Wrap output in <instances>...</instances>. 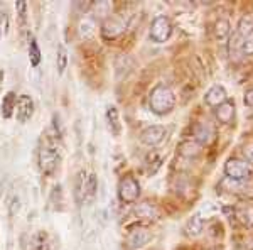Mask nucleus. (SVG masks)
<instances>
[{"instance_id":"f257e3e1","label":"nucleus","mask_w":253,"mask_h":250,"mask_svg":"<svg viewBox=\"0 0 253 250\" xmlns=\"http://www.w3.org/2000/svg\"><path fill=\"white\" fill-rule=\"evenodd\" d=\"M175 106V93L167 85H156L149 93V108L152 113L162 117L167 115Z\"/></svg>"},{"instance_id":"f03ea898","label":"nucleus","mask_w":253,"mask_h":250,"mask_svg":"<svg viewBox=\"0 0 253 250\" xmlns=\"http://www.w3.org/2000/svg\"><path fill=\"white\" fill-rule=\"evenodd\" d=\"M224 176L231 181L245 183L253 178V166L248 164L245 159L240 157H230L224 162Z\"/></svg>"},{"instance_id":"7ed1b4c3","label":"nucleus","mask_w":253,"mask_h":250,"mask_svg":"<svg viewBox=\"0 0 253 250\" xmlns=\"http://www.w3.org/2000/svg\"><path fill=\"white\" fill-rule=\"evenodd\" d=\"M118 198L125 204H133L140 198V183L133 176H125L118 183Z\"/></svg>"},{"instance_id":"20e7f679","label":"nucleus","mask_w":253,"mask_h":250,"mask_svg":"<svg viewBox=\"0 0 253 250\" xmlns=\"http://www.w3.org/2000/svg\"><path fill=\"white\" fill-rule=\"evenodd\" d=\"M172 36V22L166 15H157L150 24V39L157 44H162Z\"/></svg>"},{"instance_id":"39448f33","label":"nucleus","mask_w":253,"mask_h":250,"mask_svg":"<svg viewBox=\"0 0 253 250\" xmlns=\"http://www.w3.org/2000/svg\"><path fill=\"white\" fill-rule=\"evenodd\" d=\"M128 27V22H126V17H124L122 14L118 15H112L103 22L101 26V36L105 39H117L120 34H124Z\"/></svg>"},{"instance_id":"423d86ee","label":"nucleus","mask_w":253,"mask_h":250,"mask_svg":"<svg viewBox=\"0 0 253 250\" xmlns=\"http://www.w3.org/2000/svg\"><path fill=\"white\" fill-rule=\"evenodd\" d=\"M59 164V150L54 146H46L39 152V166L46 176H51Z\"/></svg>"},{"instance_id":"0eeeda50","label":"nucleus","mask_w":253,"mask_h":250,"mask_svg":"<svg viewBox=\"0 0 253 250\" xmlns=\"http://www.w3.org/2000/svg\"><path fill=\"white\" fill-rule=\"evenodd\" d=\"M167 130L164 125H149L140 132V142L149 147H156L166 141Z\"/></svg>"},{"instance_id":"6e6552de","label":"nucleus","mask_w":253,"mask_h":250,"mask_svg":"<svg viewBox=\"0 0 253 250\" xmlns=\"http://www.w3.org/2000/svg\"><path fill=\"white\" fill-rule=\"evenodd\" d=\"M15 118L19 124H26L34 115V100L29 95H20L15 103Z\"/></svg>"},{"instance_id":"1a4fd4ad","label":"nucleus","mask_w":253,"mask_h":250,"mask_svg":"<svg viewBox=\"0 0 253 250\" xmlns=\"http://www.w3.org/2000/svg\"><path fill=\"white\" fill-rule=\"evenodd\" d=\"M233 213H235L236 221H238L243 228H247V230L253 228V203L252 201H242V203L235 204Z\"/></svg>"},{"instance_id":"9d476101","label":"nucleus","mask_w":253,"mask_h":250,"mask_svg":"<svg viewBox=\"0 0 253 250\" xmlns=\"http://www.w3.org/2000/svg\"><path fill=\"white\" fill-rule=\"evenodd\" d=\"M150 240H152V233L147 230V228L137 227L133 230H130L128 237H126V245H128L130 250H137L145 247Z\"/></svg>"},{"instance_id":"9b49d317","label":"nucleus","mask_w":253,"mask_h":250,"mask_svg":"<svg viewBox=\"0 0 253 250\" xmlns=\"http://www.w3.org/2000/svg\"><path fill=\"white\" fill-rule=\"evenodd\" d=\"M216 139V129L208 122H201L194 127V139L193 141L198 142L199 146H210L213 144Z\"/></svg>"},{"instance_id":"f8f14e48","label":"nucleus","mask_w":253,"mask_h":250,"mask_svg":"<svg viewBox=\"0 0 253 250\" xmlns=\"http://www.w3.org/2000/svg\"><path fill=\"white\" fill-rule=\"evenodd\" d=\"M230 48H231V52H240L242 56H253V31L248 32L245 38H235L231 36L230 38Z\"/></svg>"},{"instance_id":"ddd939ff","label":"nucleus","mask_w":253,"mask_h":250,"mask_svg":"<svg viewBox=\"0 0 253 250\" xmlns=\"http://www.w3.org/2000/svg\"><path fill=\"white\" fill-rule=\"evenodd\" d=\"M235 113H236V105L233 100H230V98H228L224 103H221L214 108V117L221 125H230L231 122L235 120Z\"/></svg>"},{"instance_id":"4468645a","label":"nucleus","mask_w":253,"mask_h":250,"mask_svg":"<svg viewBox=\"0 0 253 250\" xmlns=\"http://www.w3.org/2000/svg\"><path fill=\"white\" fill-rule=\"evenodd\" d=\"M135 216L138 220L145 221H156L161 218V211L154 203L150 201H142L135 206Z\"/></svg>"},{"instance_id":"2eb2a0df","label":"nucleus","mask_w":253,"mask_h":250,"mask_svg":"<svg viewBox=\"0 0 253 250\" xmlns=\"http://www.w3.org/2000/svg\"><path fill=\"white\" fill-rule=\"evenodd\" d=\"M226 100H228V93H226V90H224V87H221V85H213V87L208 90L206 95H205V103L213 106V108H216V106L224 103Z\"/></svg>"},{"instance_id":"dca6fc26","label":"nucleus","mask_w":253,"mask_h":250,"mask_svg":"<svg viewBox=\"0 0 253 250\" xmlns=\"http://www.w3.org/2000/svg\"><path fill=\"white\" fill-rule=\"evenodd\" d=\"M201 149L203 147L198 144L196 141H182L181 144L177 146V150L182 157H187V159H196L201 155Z\"/></svg>"},{"instance_id":"f3484780","label":"nucleus","mask_w":253,"mask_h":250,"mask_svg":"<svg viewBox=\"0 0 253 250\" xmlns=\"http://www.w3.org/2000/svg\"><path fill=\"white\" fill-rule=\"evenodd\" d=\"M107 124L110 132L118 137L122 132V124H120V113H118V108L115 105H110L107 108Z\"/></svg>"},{"instance_id":"a211bd4d","label":"nucleus","mask_w":253,"mask_h":250,"mask_svg":"<svg viewBox=\"0 0 253 250\" xmlns=\"http://www.w3.org/2000/svg\"><path fill=\"white\" fill-rule=\"evenodd\" d=\"M231 38V26L226 19H218L214 24V39L218 43H228Z\"/></svg>"},{"instance_id":"6ab92c4d","label":"nucleus","mask_w":253,"mask_h":250,"mask_svg":"<svg viewBox=\"0 0 253 250\" xmlns=\"http://www.w3.org/2000/svg\"><path fill=\"white\" fill-rule=\"evenodd\" d=\"M98 191V178L95 174H89L84 181V188H83V201L84 203H91L96 196Z\"/></svg>"},{"instance_id":"aec40b11","label":"nucleus","mask_w":253,"mask_h":250,"mask_svg":"<svg viewBox=\"0 0 253 250\" xmlns=\"http://www.w3.org/2000/svg\"><path fill=\"white\" fill-rule=\"evenodd\" d=\"M203 228H205V221L199 215H194L193 218L187 220L184 232L187 237H199L203 233Z\"/></svg>"},{"instance_id":"412c9836","label":"nucleus","mask_w":253,"mask_h":250,"mask_svg":"<svg viewBox=\"0 0 253 250\" xmlns=\"http://www.w3.org/2000/svg\"><path fill=\"white\" fill-rule=\"evenodd\" d=\"M15 103H17V97H15L14 92L5 93L2 100V117L3 118H10L14 115V110H15Z\"/></svg>"},{"instance_id":"4be33fe9","label":"nucleus","mask_w":253,"mask_h":250,"mask_svg":"<svg viewBox=\"0 0 253 250\" xmlns=\"http://www.w3.org/2000/svg\"><path fill=\"white\" fill-rule=\"evenodd\" d=\"M41 59H42V52H41V48L36 41L34 36H29V61H31V66L38 68Z\"/></svg>"},{"instance_id":"5701e85b","label":"nucleus","mask_w":253,"mask_h":250,"mask_svg":"<svg viewBox=\"0 0 253 250\" xmlns=\"http://www.w3.org/2000/svg\"><path fill=\"white\" fill-rule=\"evenodd\" d=\"M9 32V12L7 7L0 3V36H5Z\"/></svg>"},{"instance_id":"b1692460","label":"nucleus","mask_w":253,"mask_h":250,"mask_svg":"<svg viewBox=\"0 0 253 250\" xmlns=\"http://www.w3.org/2000/svg\"><path fill=\"white\" fill-rule=\"evenodd\" d=\"M32 250H49L46 233L44 232H39L38 235H34V239H32Z\"/></svg>"},{"instance_id":"393cba45","label":"nucleus","mask_w":253,"mask_h":250,"mask_svg":"<svg viewBox=\"0 0 253 250\" xmlns=\"http://www.w3.org/2000/svg\"><path fill=\"white\" fill-rule=\"evenodd\" d=\"M15 10H17V17H19V22L20 26H26L27 22V3L24 2V0H19V2H15Z\"/></svg>"},{"instance_id":"a878e982","label":"nucleus","mask_w":253,"mask_h":250,"mask_svg":"<svg viewBox=\"0 0 253 250\" xmlns=\"http://www.w3.org/2000/svg\"><path fill=\"white\" fill-rule=\"evenodd\" d=\"M56 64H58V71L63 75L64 69L68 66V52L63 46H59V49H58V59H56Z\"/></svg>"},{"instance_id":"bb28decb","label":"nucleus","mask_w":253,"mask_h":250,"mask_svg":"<svg viewBox=\"0 0 253 250\" xmlns=\"http://www.w3.org/2000/svg\"><path fill=\"white\" fill-rule=\"evenodd\" d=\"M84 181H86V173H84V171H81V173L76 176V198H78V201H83Z\"/></svg>"},{"instance_id":"cd10ccee","label":"nucleus","mask_w":253,"mask_h":250,"mask_svg":"<svg viewBox=\"0 0 253 250\" xmlns=\"http://www.w3.org/2000/svg\"><path fill=\"white\" fill-rule=\"evenodd\" d=\"M243 155H245V161L253 166V141L247 142L243 146Z\"/></svg>"},{"instance_id":"c85d7f7f","label":"nucleus","mask_w":253,"mask_h":250,"mask_svg":"<svg viewBox=\"0 0 253 250\" xmlns=\"http://www.w3.org/2000/svg\"><path fill=\"white\" fill-rule=\"evenodd\" d=\"M243 101H245V105H247V106H250V108H253V87H252V88H248L247 92H245Z\"/></svg>"},{"instance_id":"c756f323","label":"nucleus","mask_w":253,"mask_h":250,"mask_svg":"<svg viewBox=\"0 0 253 250\" xmlns=\"http://www.w3.org/2000/svg\"><path fill=\"white\" fill-rule=\"evenodd\" d=\"M252 117H253V115H252Z\"/></svg>"}]
</instances>
